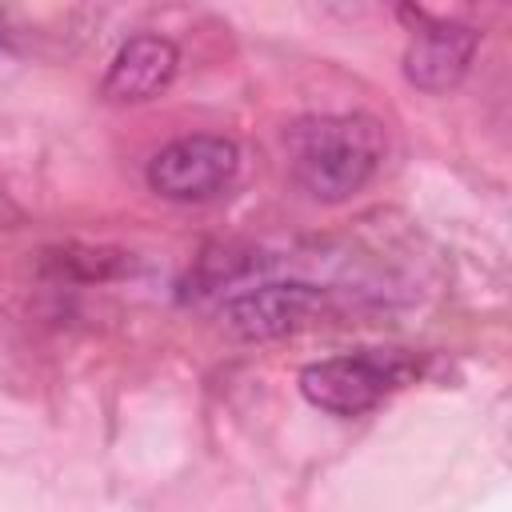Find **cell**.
Returning a JSON list of instances; mask_svg holds the SVG:
<instances>
[{
	"label": "cell",
	"mask_w": 512,
	"mask_h": 512,
	"mask_svg": "<svg viewBox=\"0 0 512 512\" xmlns=\"http://www.w3.org/2000/svg\"><path fill=\"white\" fill-rule=\"evenodd\" d=\"M384 160V132L368 116H312L288 132L292 180L320 204L356 196Z\"/></svg>",
	"instance_id": "cell-1"
},
{
	"label": "cell",
	"mask_w": 512,
	"mask_h": 512,
	"mask_svg": "<svg viewBox=\"0 0 512 512\" xmlns=\"http://www.w3.org/2000/svg\"><path fill=\"white\" fill-rule=\"evenodd\" d=\"M420 376V360L392 348H364L316 360L300 372V396L328 416H360Z\"/></svg>",
	"instance_id": "cell-2"
},
{
	"label": "cell",
	"mask_w": 512,
	"mask_h": 512,
	"mask_svg": "<svg viewBox=\"0 0 512 512\" xmlns=\"http://www.w3.org/2000/svg\"><path fill=\"white\" fill-rule=\"evenodd\" d=\"M240 172V148L216 132H192L164 144L148 160V188L176 204L220 196Z\"/></svg>",
	"instance_id": "cell-3"
},
{
	"label": "cell",
	"mask_w": 512,
	"mask_h": 512,
	"mask_svg": "<svg viewBox=\"0 0 512 512\" xmlns=\"http://www.w3.org/2000/svg\"><path fill=\"white\" fill-rule=\"evenodd\" d=\"M324 308V292L304 280H276L236 292L220 304V320L240 340H280Z\"/></svg>",
	"instance_id": "cell-4"
},
{
	"label": "cell",
	"mask_w": 512,
	"mask_h": 512,
	"mask_svg": "<svg viewBox=\"0 0 512 512\" xmlns=\"http://www.w3.org/2000/svg\"><path fill=\"white\" fill-rule=\"evenodd\" d=\"M476 48H480V32L472 24L428 20L424 12H416V28L404 48V76L420 92H432V96L448 92L464 80Z\"/></svg>",
	"instance_id": "cell-5"
},
{
	"label": "cell",
	"mask_w": 512,
	"mask_h": 512,
	"mask_svg": "<svg viewBox=\"0 0 512 512\" xmlns=\"http://www.w3.org/2000/svg\"><path fill=\"white\" fill-rule=\"evenodd\" d=\"M180 68V52L168 36H132L116 48L108 60V72L100 80V96L108 104H140L160 96Z\"/></svg>",
	"instance_id": "cell-6"
},
{
	"label": "cell",
	"mask_w": 512,
	"mask_h": 512,
	"mask_svg": "<svg viewBox=\"0 0 512 512\" xmlns=\"http://www.w3.org/2000/svg\"><path fill=\"white\" fill-rule=\"evenodd\" d=\"M0 40H4V16H0Z\"/></svg>",
	"instance_id": "cell-7"
}]
</instances>
